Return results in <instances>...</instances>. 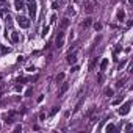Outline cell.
Returning a JSON list of instances; mask_svg holds the SVG:
<instances>
[{
  "label": "cell",
  "mask_w": 133,
  "mask_h": 133,
  "mask_svg": "<svg viewBox=\"0 0 133 133\" xmlns=\"http://www.w3.org/2000/svg\"><path fill=\"white\" fill-rule=\"evenodd\" d=\"M27 8H28L30 17L34 21V19H36V14H38V5H36V2H34V0H28V2H27Z\"/></svg>",
  "instance_id": "6da1fadb"
},
{
  "label": "cell",
  "mask_w": 133,
  "mask_h": 133,
  "mask_svg": "<svg viewBox=\"0 0 133 133\" xmlns=\"http://www.w3.org/2000/svg\"><path fill=\"white\" fill-rule=\"evenodd\" d=\"M17 24H19V27H21V28H28L30 27V19L19 14L17 16Z\"/></svg>",
  "instance_id": "7a4b0ae2"
},
{
  "label": "cell",
  "mask_w": 133,
  "mask_h": 133,
  "mask_svg": "<svg viewBox=\"0 0 133 133\" xmlns=\"http://www.w3.org/2000/svg\"><path fill=\"white\" fill-rule=\"evenodd\" d=\"M130 108H131V102H125V103L118 110V114H121V116L128 114V113H130Z\"/></svg>",
  "instance_id": "3957f363"
},
{
  "label": "cell",
  "mask_w": 133,
  "mask_h": 133,
  "mask_svg": "<svg viewBox=\"0 0 133 133\" xmlns=\"http://www.w3.org/2000/svg\"><path fill=\"white\" fill-rule=\"evenodd\" d=\"M55 44H56V47H58V49L64 46V31H63V30L58 33V36H56V39H55Z\"/></svg>",
  "instance_id": "277c9868"
},
{
  "label": "cell",
  "mask_w": 133,
  "mask_h": 133,
  "mask_svg": "<svg viewBox=\"0 0 133 133\" xmlns=\"http://www.w3.org/2000/svg\"><path fill=\"white\" fill-rule=\"evenodd\" d=\"M75 61H77V53H75V52L70 53V52H69V55H67V63H69V64H75Z\"/></svg>",
  "instance_id": "5b68a950"
},
{
  "label": "cell",
  "mask_w": 133,
  "mask_h": 133,
  "mask_svg": "<svg viewBox=\"0 0 133 133\" xmlns=\"http://www.w3.org/2000/svg\"><path fill=\"white\" fill-rule=\"evenodd\" d=\"M14 6H16L17 11H21L24 8V0H14Z\"/></svg>",
  "instance_id": "8992f818"
},
{
  "label": "cell",
  "mask_w": 133,
  "mask_h": 133,
  "mask_svg": "<svg viewBox=\"0 0 133 133\" xmlns=\"http://www.w3.org/2000/svg\"><path fill=\"white\" fill-rule=\"evenodd\" d=\"M91 24H92V17H88V19H85V21L82 22V28H88Z\"/></svg>",
  "instance_id": "52a82bcc"
},
{
  "label": "cell",
  "mask_w": 133,
  "mask_h": 133,
  "mask_svg": "<svg viewBox=\"0 0 133 133\" xmlns=\"http://www.w3.org/2000/svg\"><path fill=\"white\" fill-rule=\"evenodd\" d=\"M107 67H108V58H103L100 63V70L103 72V70H107Z\"/></svg>",
  "instance_id": "ba28073f"
},
{
  "label": "cell",
  "mask_w": 133,
  "mask_h": 133,
  "mask_svg": "<svg viewBox=\"0 0 133 133\" xmlns=\"http://www.w3.org/2000/svg\"><path fill=\"white\" fill-rule=\"evenodd\" d=\"M124 19H125V11L121 8V10L118 11V21H124Z\"/></svg>",
  "instance_id": "9c48e42d"
},
{
  "label": "cell",
  "mask_w": 133,
  "mask_h": 133,
  "mask_svg": "<svg viewBox=\"0 0 133 133\" xmlns=\"http://www.w3.org/2000/svg\"><path fill=\"white\" fill-rule=\"evenodd\" d=\"M67 88H69V85H67V83H63V86H61V89H60V92H58V96H63V94L67 91Z\"/></svg>",
  "instance_id": "30bf717a"
},
{
  "label": "cell",
  "mask_w": 133,
  "mask_h": 133,
  "mask_svg": "<svg viewBox=\"0 0 133 133\" xmlns=\"http://www.w3.org/2000/svg\"><path fill=\"white\" fill-rule=\"evenodd\" d=\"M83 100H85V99H80V100L77 102V105H75V108H74V113H77V111L80 110V107H82V103H83Z\"/></svg>",
  "instance_id": "8fae6325"
},
{
  "label": "cell",
  "mask_w": 133,
  "mask_h": 133,
  "mask_svg": "<svg viewBox=\"0 0 133 133\" xmlns=\"http://www.w3.org/2000/svg\"><path fill=\"white\" fill-rule=\"evenodd\" d=\"M11 41H13V42H17V41H19V34H17L16 31H13V34H11Z\"/></svg>",
  "instance_id": "7c38bea8"
},
{
  "label": "cell",
  "mask_w": 133,
  "mask_h": 133,
  "mask_svg": "<svg viewBox=\"0 0 133 133\" xmlns=\"http://www.w3.org/2000/svg\"><path fill=\"white\" fill-rule=\"evenodd\" d=\"M28 80H31V78H28V77H19L16 80V83H24V82H28Z\"/></svg>",
  "instance_id": "4fadbf2b"
},
{
  "label": "cell",
  "mask_w": 133,
  "mask_h": 133,
  "mask_svg": "<svg viewBox=\"0 0 133 133\" xmlns=\"http://www.w3.org/2000/svg\"><path fill=\"white\" fill-rule=\"evenodd\" d=\"M122 100H124V96H121L119 99H114V100H113V105H114V107H116V105H121Z\"/></svg>",
  "instance_id": "5bb4252c"
},
{
  "label": "cell",
  "mask_w": 133,
  "mask_h": 133,
  "mask_svg": "<svg viewBox=\"0 0 133 133\" xmlns=\"http://www.w3.org/2000/svg\"><path fill=\"white\" fill-rule=\"evenodd\" d=\"M67 25H69V19L64 17V19H63V22H61V28H66Z\"/></svg>",
  "instance_id": "9a60e30c"
},
{
  "label": "cell",
  "mask_w": 133,
  "mask_h": 133,
  "mask_svg": "<svg viewBox=\"0 0 133 133\" xmlns=\"http://www.w3.org/2000/svg\"><path fill=\"white\" fill-rule=\"evenodd\" d=\"M64 80V74L61 72V74H58V75H56V82H58V83H61Z\"/></svg>",
  "instance_id": "2e32d148"
},
{
  "label": "cell",
  "mask_w": 133,
  "mask_h": 133,
  "mask_svg": "<svg viewBox=\"0 0 133 133\" xmlns=\"http://www.w3.org/2000/svg\"><path fill=\"white\" fill-rule=\"evenodd\" d=\"M49 30H50L49 27H44V28H42V33H41V36H42V38H46V36L49 34Z\"/></svg>",
  "instance_id": "e0dca14e"
},
{
  "label": "cell",
  "mask_w": 133,
  "mask_h": 133,
  "mask_svg": "<svg viewBox=\"0 0 133 133\" xmlns=\"http://www.w3.org/2000/svg\"><path fill=\"white\" fill-rule=\"evenodd\" d=\"M113 92H114V91H113L111 88H107V89H105V94H107L108 97H111V96H113Z\"/></svg>",
  "instance_id": "ac0fdd59"
},
{
  "label": "cell",
  "mask_w": 133,
  "mask_h": 133,
  "mask_svg": "<svg viewBox=\"0 0 133 133\" xmlns=\"http://www.w3.org/2000/svg\"><path fill=\"white\" fill-rule=\"evenodd\" d=\"M114 130H116V127L113 125V124H108L107 125V131H114Z\"/></svg>",
  "instance_id": "d6986e66"
},
{
  "label": "cell",
  "mask_w": 133,
  "mask_h": 133,
  "mask_svg": "<svg viewBox=\"0 0 133 133\" xmlns=\"http://www.w3.org/2000/svg\"><path fill=\"white\" fill-rule=\"evenodd\" d=\"M58 110H60L58 107H53V108H52V111H50V116H55L56 113H58Z\"/></svg>",
  "instance_id": "ffe728a7"
},
{
  "label": "cell",
  "mask_w": 133,
  "mask_h": 133,
  "mask_svg": "<svg viewBox=\"0 0 133 133\" xmlns=\"http://www.w3.org/2000/svg\"><path fill=\"white\" fill-rule=\"evenodd\" d=\"M94 28H96L97 31H100V30H102V24H99V22H97V24H94Z\"/></svg>",
  "instance_id": "44dd1931"
},
{
  "label": "cell",
  "mask_w": 133,
  "mask_h": 133,
  "mask_svg": "<svg viewBox=\"0 0 133 133\" xmlns=\"http://www.w3.org/2000/svg\"><path fill=\"white\" fill-rule=\"evenodd\" d=\"M124 82H125V78H122V80H119V82H118V88H121V86H124Z\"/></svg>",
  "instance_id": "7402d4cb"
},
{
  "label": "cell",
  "mask_w": 133,
  "mask_h": 133,
  "mask_svg": "<svg viewBox=\"0 0 133 133\" xmlns=\"http://www.w3.org/2000/svg\"><path fill=\"white\" fill-rule=\"evenodd\" d=\"M14 131H22V125H16L14 127Z\"/></svg>",
  "instance_id": "603a6c76"
},
{
  "label": "cell",
  "mask_w": 133,
  "mask_h": 133,
  "mask_svg": "<svg viewBox=\"0 0 133 133\" xmlns=\"http://www.w3.org/2000/svg\"><path fill=\"white\" fill-rule=\"evenodd\" d=\"M31 92H33V89H31V88H28V89L25 91V96L28 97V96H30V94H31Z\"/></svg>",
  "instance_id": "cb8c5ba5"
},
{
  "label": "cell",
  "mask_w": 133,
  "mask_h": 133,
  "mask_svg": "<svg viewBox=\"0 0 133 133\" xmlns=\"http://www.w3.org/2000/svg\"><path fill=\"white\" fill-rule=\"evenodd\" d=\"M125 64H127V61H121V63H119V70H121V69H122Z\"/></svg>",
  "instance_id": "d4e9b609"
},
{
  "label": "cell",
  "mask_w": 133,
  "mask_h": 133,
  "mask_svg": "<svg viewBox=\"0 0 133 133\" xmlns=\"http://www.w3.org/2000/svg\"><path fill=\"white\" fill-rule=\"evenodd\" d=\"M131 128H133L131 124H127V125H125V131H128V130H131Z\"/></svg>",
  "instance_id": "484cf974"
},
{
  "label": "cell",
  "mask_w": 133,
  "mask_h": 133,
  "mask_svg": "<svg viewBox=\"0 0 133 133\" xmlns=\"http://www.w3.org/2000/svg\"><path fill=\"white\" fill-rule=\"evenodd\" d=\"M78 70V66H72V69H70V72L74 74V72H77Z\"/></svg>",
  "instance_id": "4316f807"
},
{
  "label": "cell",
  "mask_w": 133,
  "mask_h": 133,
  "mask_svg": "<svg viewBox=\"0 0 133 133\" xmlns=\"http://www.w3.org/2000/svg\"><path fill=\"white\" fill-rule=\"evenodd\" d=\"M97 80H99V83H102V82H103V75H102V74H99V77H97Z\"/></svg>",
  "instance_id": "83f0119b"
},
{
  "label": "cell",
  "mask_w": 133,
  "mask_h": 133,
  "mask_svg": "<svg viewBox=\"0 0 133 133\" xmlns=\"http://www.w3.org/2000/svg\"><path fill=\"white\" fill-rule=\"evenodd\" d=\"M8 52H10L8 47H2V53H8Z\"/></svg>",
  "instance_id": "f1b7e54d"
},
{
  "label": "cell",
  "mask_w": 133,
  "mask_h": 133,
  "mask_svg": "<svg viewBox=\"0 0 133 133\" xmlns=\"http://www.w3.org/2000/svg\"><path fill=\"white\" fill-rule=\"evenodd\" d=\"M119 52H121V46H118V47H116V49H114V55H118V53H119Z\"/></svg>",
  "instance_id": "f546056e"
},
{
  "label": "cell",
  "mask_w": 133,
  "mask_h": 133,
  "mask_svg": "<svg viewBox=\"0 0 133 133\" xmlns=\"http://www.w3.org/2000/svg\"><path fill=\"white\" fill-rule=\"evenodd\" d=\"M39 119H41V121L46 119V113H41V114H39Z\"/></svg>",
  "instance_id": "4dcf8cb0"
},
{
  "label": "cell",
  "mask_w": 133,
  "mask_h": 133,
  "mask_svg": "<svg viewBox=\"0 0 133 133\" xmlns=\"http://www.w3.org/2000/svg\"><path fill=\"white\" fill-rule=\"evenodd\" d=\"M27 70H28V72H33V70H34V66H28Z\"/></svg>",
  "instance_id": "1f68e13d"
},
{
  "label": "cell",
  "mask_w": 133,
  "mask_h": 133,
  "mask_svg": "<svg viewBox=\"0 0 133 133\" xmlns=\"http://www.w3.org/2000/svg\"><path fill=\"white\" fill-rule=\"evenodd\" d=\"M42 100H44V96H39V97H38V102H39V103H41Z\"/></svg>",
  "instance_id": "d6a6232c"
},
{
  "label": "cell",
  "mask_w": 133,
  "mask_h": 133,
  "mask_svg": "<svg viewBox=\"0 0 133 133\" xmlns=\"http://www.w3.org/2000/svg\"><path fill=\"white\" fill-rule=\"evenodd\" d=\"M0 2H5V0H0Z\"/></svg>",
  "instance_id": "836d02e7"
}]
</instances>
